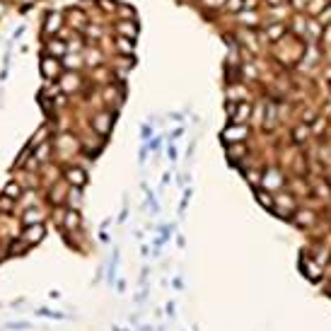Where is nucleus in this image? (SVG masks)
<instances>
[{
	"instance_id": "1a4fd4ad",
	"label": "nucleus",
	"mask_w": 331,
	"mask_h": 331,
	"mask_svg": "<svg viewBox=\"0 0 331 331\" xmlns=\"http://www.w3.org/2000/svg\"><path fill=\"white\" fill-rule=\"evenodd\" d=\"M114 121H116L114 111H97L94 119H92V129H94V133L99 138H107L111 133V129H114Z\"/></svg>"
},
{
	"instance_id": "f8f14e48",
	"label": "nucleus",
	"mask_w": 331,
	"mask_h": 331,
	"mask_svg": "<svg viewBox=\"0 0 331 331\" xmlns=\"http://www.w3.org/2000/svg\"><path fill=\"white\" fill-rule=\"evenodd\" d=\"M80 227H82V218H80V213H77V210H73V208H66L63 220H61V230H63L66 235H75V232H80Z\"/></svg>"
},
{
	"instance_id": "a18cd8bd",
	"label": "nucleus",
	"mask_w": 331,
	"mask_h": 331,
	"mask_svg": "<svg viewBox=\"0 0 331 331\" xmlns=\"http://www.w3.org/2000/svg\"><path fill=\"white\" fill-rule=\"evenodd\" d=\"M140 331H152L150 327H140Z\"/></svg>"
},
{
	"instance_id": "b1692460",
	"label": "nucleus",
	"mask_w": 331,
	"mask_h": 331,
	"mask_svg": "<svg viewBox=\"0 0 331 331\" xmlns=\"http://www.w3.org/2000/svg\"><path fill=\"white\" fill-rule=\"evenodd\" d=\"M41 70H44V75H46L49 80H54V77L58 75V70H61V61H56L54 56H49V58L41 61Z\"/></svg>"
},
{
	"instance_id": "de8ad7c7",
	"label": "nucleus",
	"mask_w": 331,
	"mask_h": 331,
	"mask_svg": "<svg viewBox=\"0 0 331 331\" xmlns=\"http://www.w3.org/2000/svg\"><path fill=\"white\" fill-rule=\"evenodd\" d=\"M2 257H5V254H0V261H2Z\"/></svg>"
},
{
	"instance_id": "20e7f679",
	"label": "nucleus",
	"mask_w": 331,
	"mask_h": 331,
	"mask_svg": "<svg viewBox=\"0 0 331 331\" xmlns=\"http://www.w3.org/2000/svg\"><path fill=\"white\" fill-rule=\"evenodd\" d=\"M285 184H288V177H285V172H283L280 167H276V165L264 167V179H261V186H264V189L278 194V191L285 189Z\"/></svg>"
},
{
	"instance_id": "79ce46f5",
	"label": "nucleus",
	"mask_w": 331,
	"mask_h": 331,
	"mask_svg": "<svg viewBox=\"0 0 331 331\" xmlns=\"http://www.w3.org/2000/svg\"><path fill=\"white\" fill-rule=\"evenodd\" d=\"M172 285H174V290H182V288H184L182 278H174V280H172Z\"/></svg>"
},
{
	"instance_id": "c85d7f7f",
	"label": "nucleus",
	"mask_w": 331,
	"mask_h": 331,
	"mask_svg": "<svg viewBox=\"0 0 331 331\" xmlns=\"http://www.w3.org/2000/svg\"><path fill=\"white\" fill-rule=\"evenodd\" d=\"M242 10H244V0H227V2H225V7H222V12L235 15V17H237Z\"/></svg>"
},
{
	"instance_id": "f704fd0d",
	"label": "nucleus",
	"mask_w": 331,
	"mask_h": 331,
	"mask_svg": "<svg viewBox=\"0 0 331 331\" xmlns=\"http://www.w3.org/2000/svg\"><path fill=\"white\" fill-rule=\"evenodd\" d=\"M12 208H15V199H10V196L2 194V196H0V210H2V213H10Z\"/></svg>"
},
{
	"instance_id": "f03ea898",
	"label": "nucleus",
	"mask_w": 331,
	"mask_h": 331,
	"mask_svg": "<svg viewBox=\"0 0 331 331\" xmlns=\"http://www.w3.org/2000/svg\"><path fill=\"white\" fill-rule=\"evenodd\" d=\"M297 268L302 271V276L312 283V285H319L327 280V268L319 264L314 257H310L307 252H300V259H297Z\"/></svg>"
},
{
	"instance_id": "ea45409f",
	"label": "nucleus",
	"mask_w": 331,
	"mask_h": 331,
	"mask_svg": "<svg viewBox=\"0 0 331 331\" xmlns=\"http://www.w3.org/2000/svg\"><path fill=\"white\" fill-rule=\"evenodd\" d=\"M116 290H119V293H124V290H126V280H124V278H119V280H116Z\"/></svg>"
},
{
	"instance_id": "4c0bfd02",
	"label": "nucleus",
	"mask_w": 331,
	"mask_h": 331,
	"mask_svg": "<svg viewBox=\"0 0 331 331\" xmlns=\"http://www.w3.org/2000/svg\"><path fill=\"white\" fill-rule=\"evenodd\" d=\"M99 5H102L107 12H114V10H119V5H116V2H111V0H99Z\"/></svg>"
},
{
	"instance_id": "c756f323",
	"label": "nucleus",
	"mask_w": 331,
	"mask_h": 331,
	"mask_svg": "<svg viewBox=\"0 0 331 331\" xmlns=\"http://www.w3.org/2000/svg\"><path fill=\"white\" fill-rule=\"evenodd\" d=\"M46 51L51 54V56H63L68 51L66 41H61V39H56V41H49V46H46Z\"/></svg>"
},
{
	"instance_id": "4468645a",
	"label": "nucleus",
	"mask_w": 331,
	"mask_h": 331,
	"mask_svg": "<svg viewBox=\"0 0 331 331\" xmlns=\"http://www.w3.org/2000/svg\"><path fill=\"white\" fill-rule=\"evenodd\" d=\"M307 15L305 12H293V17L288 19V32L293 34V37H300V39H305V32H307Z\"/></svg>"
},
{
	"instance_id": "58836bf2",
	"label": "nucleus",
	"mask_w": 331,
	"mask_h": 331,
	"mask_svg": "<svg viewBox=\"0 0 331 331\" xmlns=\"http://www.w3.org/2000/svg\"><path fill=\"white\" fill-rule=\"evenodd\" d=\"M182 135H184V129H182V126H179V129H174V131L169 133V138H172V140H177V138H182Z\"/></svg>"
},
{
	"instance_id": "a878e982",
	"label": "nucleus",
	"mask_w": 331,
	"mask_h": 331,
	"mask_svg": "<svg viewBox=\"0 0 331 331\" xmlns=\"http://www.w3.org/2000/svg\"><path fill=\"white\" fill-rule=\"evenodd\" d=\"M27 249H29V244L19 237V239H12V242H10L7 254H10V257H24V254H27Z\"/></svg>"
},
{
	"instance_id": "6ab92c4d",
	"label": "nucleus",
	"mask_w": 331,
	"mask_h": 331,
	"mask_svg": "<svg viewBox=\"0 0 331 331\" xmlns=\"http://www.w3.org/2000/svg\"><path fill=\"white\" fill-rule=\"evenodd\" d=\"M254 116V104L252 102H237V114L230 124H252Z\"/></svg>"
},
{
	"instance_id": "37998d69",
	"label": "nucleus",
	"mask_w": 331,
	"mask_h": 331,
	"mask_svg": "<svg viewBox=\"0 0 331 331\" xmlns=\"http://www.w3.org/2000/svg\"><path fill=\"white\" fill-rule=\"evenodd\" d=\"M143 140H147L150 138V126H143V135H140Z\"/></svg>"
},
{
	"instance_id": "0eeeda50",
	"label": "nucleus",
	"mask_w": 331,
	"mask_h": 331,
	"mask_svg": "<svg viewBox=\"0 0 331 331\" xmlns=\"http://www.w3.org/2000/svg\"><path fill=\"white\" fill-rule=\"evenodd\" d=\"M278 121H280V114H278V104L271 102V99H264V119H261V131L264 133H273L278 129Z\"/></svg>"
},
{
	"instance_id": "cd10ccee",
	"label": "nucleus",
	"mask_w": 331,
	"mask_h": 331,
	"mask_svg": "<svg viewBox=\"0 0 331 331\" xmlns=\"http://www.w3.org/2000/svg\"><path fill=\"white\" fill-rule=\"evenodd\" d=\"M80 205H82V194H80V186H70V191H68V201H66V208L77 210Z\"/></svg>"
},
{
	"instance_id": "5701e85b",
	"label": "nucleus",
	"mask_w": 331,
	"mask_h": 331,
	"mask_svg": "<svg viewBox=\"0 0 331 331\" xmlns=\"http://www.w3.org/2000/svg\"><path fill=\"white\" fill-rule=\"evenodd\" d=\"M46 215L39 210V208H27L22 213V225H37V222H44Z\"/></svg>"
},
{
	"instance_id": "412c9836",
	"label": "nucleus",
	"mask_w": 331,
	"mask_h": 331,
	"mask_svg": "<svg viewBox=\"0 0 331 331\" xmlns=\"http://www.w3.org/2000/svg\"><path fill=\"white\" fill-rule=\"evenodd\" d=\"M61 24H63V15H61V12H51L49 19H46V24H44V34H46V37L56 34V32L61 29Z\"/></svg>"
},
{
	"instance_id": "39448f33",
	"label": "nucleus",
	"mask_w": 331,
	"mask_h": 331,
	"mask_svg": "<svg viewBox=\"0 0 331 331\" xmlns=\"http://www.w3.org/2000/svg\"><path fill=\"white\" fill-rule=\"evenodd\" d=\"M225 99L230 102H252V87L244 80L237 82H225Z\"/></svg>"
},
{
	"instance_id": "e433bc0d",
	"label": "nucleus",
	"mask_w": 331,
	"mask_h": 331,
	"mask_svg": "<svg viewBox=\"0 0 331 331\" xmlns=\"http://www.w3.org/2000/svg\"><path fill=\"white\" fill-rule=\"evenodd\" d=\"M244 10H264L261 0H244Z\"/></svg>"
},
{
	"instance_id": "a19ab883",
	"label": "nucleus",
	"mask_w": 331,
	"mask_h": 331,
	"mask_svg": "<svg viewBox=\"0 0 331 331\" xmlns=\"http://www.w3.org/2000/svg\"><path fill=\"white\" fill-rule=\"evenodd\" d=\"M167 152H169V160L174 162V160H177V147H174V145H169V150H167Z\"/></svg>"
},
{
	"instance_id": "4be33fe9",
	"label": "nucleus",
	"mask_w": 331,
	"mask_h": 331,
	"mask_svg": "<svg viewBox=\"0 0 331 331\" xmlns=\"http://www.w3.org/2000/svg\"><path fill=\"white\" fill-rule=\"evenodd\" d=\"M329 5H331V0H310L307 7H305V15H307V17H319Z\"/></svg>"
},
{
	"instance_id": "7c9ffc66",
	"label": "nucleus",
	"mask_w": 331,
	"mask_h": 331,
	"mask_svg": "<svg viewBox=\"0 0 331 331\" xmlns=\"http://www.w3.org/2000/svg\"><path fill=\"white\" fill-rule=\"evenodd\" d=\"M2 194H5V196H10V199L17 201L19 196H22V186H19L17 182H10V184H7V186L2 189Z\"/></svg>"
},
{
	"instance_id": "09e8293b",
	"label": "nucleus",
	"mask_w": 331,
	"mask_h": 331,
	"mask_svg": "<svg viewBox=\"0 0 331 331\" xmlns=\"http://www.w3.org/2000/svg\"><path fill=\"white\" fill-rule=\"evenodd\" d=\"M329 288H331V276H329Z\"/></svg>"
},
{
	"instance_id": "6e6552de",
	"label": "nucleus",
	"mask_w": 331,
	"mask_h": 331,
	"mask_svg": "<svg viewBox=\"0 0 331 331\" xmlns=\"http://www.w3.org/2000/svg\"><path fill=\"white\" fill-rule=\"evenodd\" d=\"M295 227L300 230H312L314 222H317V210L307 208V205H297V210L293 213V220H290Z\"/></svg>"
},
{
	"instance_id": "8fccbe9b",
	"label": "nucleus",
	"mask_w": 331,
	"mask_h": 331,
	"mask_svg": "<svg viewBox=\"0 0 331 331\" xmlns=\"http://www.w3.org/2000/svg\"><path fill=\"white\" fill-rule=\"evenodd\" d=\"M0 307H2V302H0Z\"/></svg>"
},
{
	"instance_id": "7ed1b4c3",
	"label": "nucleus",
	"mask_w": 331,
	"mask_h": 331,
	"mask_svg": "<svg viewBox=\"0 0 331 331\" xmlns=\"http://www.w3.org/2000/svg\"><path fill=\"white\" fill-rule=\"evenodd\" d=\"M252 124H227L220 131V140L222 145H232V143H247L252 138Z\"/></svg>"
},
{
	"instance_id": "2eb2a0df",
	"label": "nucleus",
	"mask_w": 331,
	"mask_h": 331,
	"mask_svg": "<svg viewBox=\"0 0 331 331\" xmlns=\"http://www.w3.org/2000/svg\"><path fill=\"white\" fill-rule=\"evenodd\" d=\"M322 34H324V24H322L317 17H310V19H307V32H305V41H307V44H319V41H322Z\"/></svg>"
},
{
	"instance_id": "2f4dec72",
	"label": "nucleus",
	"mask_w": 331,
	"mask_h": 331,
	"mask_svg": "<svg viewBox=\"0 0 331 331\" xmlns=\"http://www.w3.org/2000/svg\"><path fill=\"white\" fill-rule=\"evenodd\" d=\"M37 317H49V319H66L63 312H51L49 307H39L37 310Z\"/></svg>"
},
{
	"instance_id": "c9c22d12",
	"label": "nucleus",
	"mask_w": 331,
	"mask_h": 331,
	"mask_svg": "<svg viewBox=\"0 0 331 331\" xmlns=\"http://www.w3.org/2000/svg\"><path fill=\"white\" fill-rule=\"evenodd\" d=\"M322 46H331V22L329 24H324V34H322V41H319Z\"/></svg>"
},
{
	"instance_id": "9d476101",
	"label": "nucleus",
	"mask_w": 331,
	"mask_h": 331,
	"mask_svg": "<svg viewBox=\"0 0 331 331\" xmlns=\"http://www.w3.org/2000/svg\"><path fill=\"white\" fill-rule=\"evenodd\" d=\"M63 182L68 186H80L82 189L87 184V169L80 167V165H68L63 169Z\"/></svg>"
},
{
	"instance_id": "393cba45",
	"label": "nucleus",
	"mask_w": 331,
	"mask_h": 331,
	"mask_svg": "<svg viewBox=\"0 0 331 331\" xmlns=\"http://www.w3.org/2000/svg\"><path fill=\"white\" fill-rule=\"evenodd\" d=\"M244 179H247V184L252 186V189H257V186H261V179H264V169L261 167H249L247 172H244Z\"/></svg>"
},
{
	"instance_id": "ddd939ff",
	"label": "nucleus",
	"mask_w": 331,
	"mask_h": 331,
	"mask_svg": "<svg viewBox=\"0 0 331 331\" xmlns=\"http://www.w3.org/2000/svg\"><path fill=\"white\" fill-rule=\"evenodd\" d=\"M46 237V225L44 222H37V225H24V232H22V239L29 244V247H34V244H39L41 239Z\"/></svg>"
},
{
	"instance_id": "9b49d317",
	"label": "nucleus",
	"mask_w": 331,
	"mask_h": 331,
	"mask_svg": "<svg viewBox=\"0 0 331 331\" xmlns=\"http://www.w3.org/2000/svg\"><path fill=\"white\" fill-rule=\"evenodd\" d=\"M225 152H227V160L232 165L235 162H244L252 155V145H249V140L247 143H232V145H225Z\"/></svg>"
},
{
	"instance_id": "49530a36",
	"label": "nucleus",
	"mask_w": 331,
	"mask_h": 331,
	"mask_svg": "<svg viewBox=\"0 0 331 331\" xmlns=\"http://www.w3.org/2000/svg\"><path fill=\"white\" fill-rule=\"evenodd\" d=\"M327 182H329V189H331V174H329V177H327Z\"/></svg>"
},
{
	"instance_id": "bb28decb",
	"label": "nucleus",
	"mask_w": 331,
	"mask_h": 331,
	"mask_svg": "<svg viewBox=\"0 0 331 331\" xmlns=\"http://www.w3.org/2000/svg\"><path fill=\"white\" fill-rule=\"evenodd\" d=\"M114 49H116V54L133 56V39H126V37H116V41H114Z\"/></svg>"
},
{
	"instance_id": "c03bdc74",
	"label": "nucleus",
	"mask_w": 331,
	"mask_h": 331,
	"mask_svg": "<svg viewBox=\"0 0 331 331\" xmlns=\"http://www.w3.org/2000/svg\"><path fill=\"white\" fill-rule=\"evenodd\" d=\"M111 331H129V329H119V327H111Z\"/></svg>"
},
{
	"instance_id": "aec40b11",
	"label": "nucleus",
	"mask_w": 331,
	"mask_h": 331,
	"mask_svg": "<svg viewBox=\"0 0 331 331\" xmlns=\"http://www.w3.org/2000/svg\"><path fill=\"white\" fill-rule=\"evenodd\" d=\"M116 34H121V37H126V39H133V41H135V37H138V22H135V19H119V24H116Z\"/></svg>"
},
{
	"instance_id": "72a5a7b5",
	"label": "nucleus",
	"mask_w": 331,
	"mask_h": 331,
	"mask_svg": "<svg viewBox=\"0 0 331 331\" xmlns=\"http://www.w3.org/2000/svg\"><path fill=\"white\" fill-rule=\"evenodd\" d=\"M235 114H237V102H230V99H225V116H227V124L235 119Z\"/></svg>"
},
{
	"instance_id": "f3484780",
	"label": "nucleus",
	"mask_w": 331,
	"mask_h": 331,
	"mask_svg": "<svg viewBox=\"0 0 331 331\" xmlns=\"http://www.w3.org/2000/svg\"><path fill=\"white\" fill-rule=\"evenodd\" d=\"M310 135H312V126H310V124L297 121V124L290 129V143L302 145V143H307V140H310Z\"/></svg>"
},
{
	"instance_id": "423d86ee",
	"label": "nucleus",
	"mask_w": 331,
	"mask_h": 331,
	"mask_svg": "<svg viewBox=\"0 0 331 331\" xmlns=\"http://www.w3.org/2000/svg\"><path fill=\"white\" fill-rule=\"evenodd\" d=\"M266 22L264 10H242L237 17H235V24L242 27V29H261Z\"/></svg>"
},
{
	"instance_id": "f257e3e1",
	"label": "nucleus",
	"mask_w": 331,
	"mask_h": 331,
	"mask_svg": "<svg viewBox=\"0 0 331 331\" xmlns=\"http://www.w3.org/2000/svg\"><path fill=\"white\" fill-rule=\"evenodd\" d=\"M305 46H307V41H305V39L293 37V34L288 32L280 41H276V44L271 46V56L276 58V63L293 68V66H297V63L302 61V56H305Z\"/></svg>"
},
{
	"instance_id": "dca6fc26",
	"label": "nucleus",
	"mask_w": 331,
	"mask_h": 331,
	"mask_svg": "<svg viewBox=\"0 0 331 331\" xmlns=\"http://www.w3.org/2000/svg\"><path fill=\"white\" fill-rule=\"evenodd\" d=\"M297 196L295 194H288V191H278L276 194V208H280V210H285V213H295L297 210Z\"/></svg>"
},
{
	"instance_id": "a211bd4d",
	"label": "nucleus",
	"mask_w": 331,
	"mask_h": 331,
	"mask_svg": "<svg viewBox=\"0 0 331 331\" xmlns=\"http://www.w3.org/2000/svg\"><path fill=\"white\" fill-rule=\"evenodd\" d=\"M254 201H257L264 210H268V213L276 208V194L264 189V186H257V189H254Z\"/></svg>"
},
{
	"instance_id": "473e14b6",
	"label": "nucleus",
	"mask_w": 331,
	"mask_h": 331,
	"mask_svg": "<svg viewBox=\"0 0 331 331\" xmlns=\"http://www.w3.org/2000/svg\"><path fill=\"white\" fill-rule=\"evenodd\" d=\"M5 329L7 331H27V329H32V324H29V322H7Z\"/></svg>"
}]
</instances>
